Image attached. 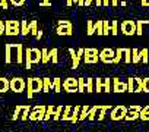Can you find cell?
<instances>
[{
    "label": "cell",
    "instance_id": "cell-16",
    "mask_svg": "<svg viewBox=\"0 0 149 132\" xmlns=\"http://www.w3.org/2000/svg\"><path fill=\"white\" fill-rule=\"evenodd\" d=\"M41 56H42V57H41V59H42V62H47V60H48V53H47L45 50H42V51H41Z\"/></svg>",
    "mask_w": 149,
    "mask_h": 132
},
{
    "label": "cell",
    "instance_id": "cell-14",
    "mask_svg": "<svg viewBox=\"0 0 149 132\" xmlns=\"http://www.w3.org/2000/svg\"><path fill=\"white\" fill-rule=\"evenodd\" d=\"M10 2V5H13V6H22L24 3H25V0H9Z\"/></svg>",
    "mask_w": 149,
    "mask_h": 132
},
{
    "label": "cell",
    "instance_id": "cell-4",
    "mask_svg": "<svg viewBox=\"0 0 149 132\" xmlns=\"http://www.w3.org/2000/svg\"><path fill=\"white\" fill-rule=\"evenodd\" d=\"M9 84H10V91H15V93H22L25 90V81L22 78H13V79H9Z\"/></svg>",
    "mask_w": 149,
    "mask_h": 132
},
{
    "label": "cell",
    "instance_id": "cell-9",
    "mask_svg": "<svg viewBox=\"0 0 149 132\" xmlns=\"http://www.w3.org/2000/svg\"><path fill=\"white\" fill-rule=\"evenodd\" d=\"M21 34L22 35H28L29 34V25L26 21H21Z\"/></svg>",
    "mask_w": 149,
    "mask_h": 132
},
{
    "label": "cell",
    "instance_id": "cell-11",
    "mask_svg": "<svg viewBox=\"0 0 149 132\" xmlns=\"http://www.w3.org/2000/svg\"><path fill=\"white\" fill-rule=\"evenodd\" d=\"M57 32H58V34H70V25L66 24V27H60V28L57 29Z\"/></svg>",
    "mask_w": 149,
    "mask_h": 132
},
{
    "label": "cell",
    "instance_id": "cell-21",
    "mask_svg": "<svg viewBox=\"0 0 149 132\" xmlns=\"http://www.w3.org/2000/svg\"><path fill=\"white\" fill-rule=\"evenodd\" d=\"M0 97H2V93H0Z\"/></svg>",
    "mask_w": 149,
    "mask_h": 132
},
{
    "label": "cell",
    "instance_id": "cell-6",
    "mask_svg": "<svg viewBox=\"0 0 149 132\" xmlns=\"http://www.w3.org/2000/svg\"><path fill=\"white\" fill-rule=\"evenodd\" d=\"M10 90V84H9V79L5 78V77H0V93L5 94L6 91Z\"/></svg>",
    "mask_w": 149,
    "mask_h": 132
},
{
    "label": "cell",
    "instance_id": "cell-18",
    "mask_svg": "<svg viewBox=\"0 0 149 132\" xmlns=\"http://www.w3.org/2000/svg\"><path fill=\"white\" fill-rule=\"evenodd\" d=\"M57 50H53L51 53H50V56H51V59H53V62H57Z\"/></svg>",
    "mask_w": 149,
    "mask_h": 132
},
{
    "label": "cell",
    "instance_id": "cell-10",
    "mask_svg": "<svg viewBox=\"0 0 149 132\" xmlns=\"http://www.w3.org/2000/svg\"><path fill=\"white\" fill-rule=\"evenodd\" d=\"M25 107H26V106H16V109H15V113H13V116H12V120H16Z\"/></svg>",
    "mask_w": 149,
    "mask_h": 132
},
{
    "label": "cell",
    "instance_id": "cell-7",
    "mask_svg": "<svg viewBox=\"0 0 149 132\" xmlns=\"http://www.w3.org/2000/svg\"><path fill=\"white\" fill-rule=\"evenodd\" d=\"M24 60V47L22 44H18L16 46V63H22Z\"/></svg>",
    "mask_w": 149,
    "mask_h": 132
},
{
    "label": "cell",
    "instance_id": "cell-3",
    "mask_svg": "<svg viewBox=\"0 0 149 132\" xmlns=\"http://www.w3.org/2000/svg\"><path fill=\"white\" fill-rule=\"evenodd\" d=\"M42 88V81L38 78H28V97L31 98L34 93H40Z\"/></svg>",
    "mask_w": 149,
    "mask_h": 132
},
{
    "label": "cell",
    "instance_id": "cell-8",
    "mask_svg": "<svg viewBox=\"0 0 149 132\" xmlns=\"http://www.w3.org/2000/svg\"><path fill=\"white\" fill-rule=\"evenodd\" d=\"M64 88L67 90V91H73L74 88H76V81H74V79H67L66 82H64Z\"/></svg>",
    "mask_w": 149,
    "mask_h": 132
},
{
    "label": "cell",
    "instance_id": "cell-17",
    "mask_svg": "<svg viewBox=\"0 0 149 132\" xmlns=\"http://www.w3.org/2000/svg\"><path fill=\"white\" fill-rule=\"evenodd\" d=\"M5 29H6L5 22H3V21H0V35H3V34H5Z\"/></svg>",
    "mask_w": 149,
    "mask_h": 132
},
{
    "label": "cell",
    "instance_id": "cell-20",
    "mask_svg": "<svg viewBox=\"0 0 149 132\" xmlns=\"http://www.w3.org/2000/svg\"><path fill=\"white\" fill-rule=\"evenodd\" d=\"M82 2H84V0H79V3H82Z\"/></svg>",
    "mask_w": 149,
    "mask_h": 132
},
{
    "label": "cell",
    "instance_id": "cell-5",
    "mask_svg": "<svg viewBox=\"0 0 149 132\" xmlns=\"http://www.w3.org/2000/svg\"><path fill=\"white\" fill-rule=\"evenodd\" d=\"M15 47H16V44H12V43L5 46V63H8V65L12 63V51Z\"/></svg>",
    "mask_w": 149,
    "mask_h": 132
},
{
    "label": "cell",
    "instance_id": "cell-12",
    "mask_svg": "<svg viewBox=\"0 0 149 132\" xmlns=\"http://www.w3.org/2000/svg\"><path fill=\"white\" fill-rule=\"evenodd\" d=\"M28 117H29V107L26 106V107L22 110V116H21V119H22V120H26Z\"/></svg>",
    "mask_w": 149,
    "mask_h": 132
},
{
    "label": "cell",
    "instance_id": "cell-1",
    "mask_svg": "<svg viewBox=\"0 0 149 132\" xmlns=\"http://www.w3.org/2000/svg\"><path fill=\"white\" fill-rule=\"evenodd\" d=\"M41 60V51L37 48H26L25 50V63L26 68L29 69L32 63H38Z\"/></svg>",
    "mask_w": 149,
    "mask_h": 132
},
{
    "label": "cell",
    "instance_id": "cell-15",
    "mask_svg": "<svg viewBox=\"0 0 149 132\" xmlns=\"http://www.w3.org/2000/svg\"><path fill=\"white\" fill-rule=\"evenodd\" d=\"M9 3H8V0H0V8L2 9H8Z\"/></svg>",
    "mask_w": 149,
    "mask_h": 132
},
{
    "label": "cell",
    "instance_id": "cell-2",
    "mask_svg": "<svg viewBox=\"0 0 149 132\" xmlns=\"http://www.w3.org/2000/svg\"><path fill=\"white\" fill-rule=\"evenodd\" d=\"M5 27H6V29H5L6 35H18L21 32V22L19 21H13V19L6 21Z\"/></svg>",
    "mask_w": 149,
    "mask_h": 132
},
{
    "label": "cell",
    "instance_id": "cell-13",
    "mask_svg": "<svg viewBox=\"0 0 149 132\" xmlns=\"http://www.w3.org/2000/svg\"><path fill=\"white\" fill-rule=\"evenodd\" d=\"M29 32H31V34H37V22H35V21H32V22L29 24Z\"/></svg>",
    "mask_w": 149,
    "mask_h": 132
},
{
    "label": "cell",
    "instance_id": "cell-19",
    "mask_svg": "<svg viewBox=\"0 0 149 132\" xmlns=\"http://www.w3.org/2000/svg\"><path fill=\"white\" fill-rule=\"evenodd\" d=\"M54 88H56V90L60 88V82H58V79H56V82H54Z\"/></svg>",
    "mask_w": 149,
    "mask_h": 132
}]
</instances>
